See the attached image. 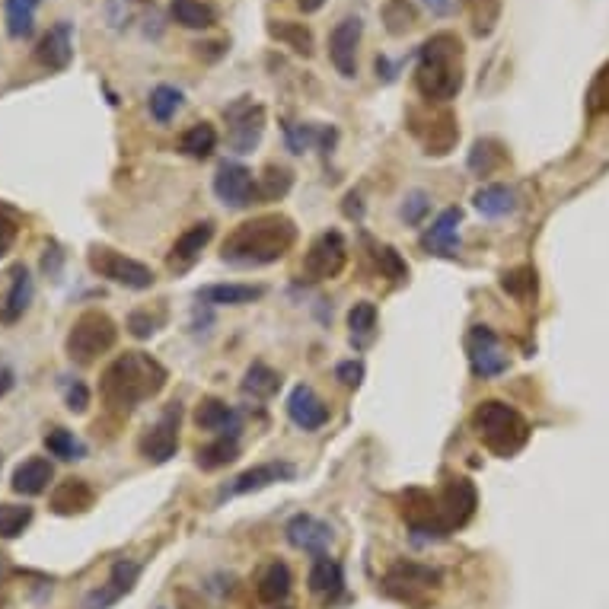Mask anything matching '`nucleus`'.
Segmentation results:
<instances>
[{
    "label": "nucleus",
    "mask_w": 609,
    "mask_h": 609,
    "mask_svg": "<svg viewBox=\"0 0 609 609\" xmlns=\"http://www.w3.org/2000/svg\"><path fill=\"white\" fill-rule=\"evenodd\" d=\"M377 265H380V272H383L386 278H393V281H405V278H409V265H405V259L399 256L393 246H380V249H377Z\"/></svg>",
    "instance_id": "a18cd8bd"
},
{
    "label": "nucleus",
    "mask_w": 609,
    "mask_h": 609,
    "mask_svg": "<svg viewBox=\"0 0 609 609\" xmlns=\"http://www.w3.org/2000/svg\"><path fill=\"white\" fill-rule=\"evenodd\" d=\"M364 377V367L358 361H348V364H338V380H342L345 386H358Z\"/></svg>",
    "instance_id": "5fc2aeb1"
},
{
    "label": "nucleus",
    "mask_w": 609,
    "mask_h": 609,
    "mask_svg": "<svg viewBox=\"0 0 609 609\" xmlns=\"http://www.w3.org/2000/svg\"><path fill=\"white\" fill-rule=\"evenodd\" d=\"M0 466H4V453H0Z\"/></svg>",
    "instance_id": "bf43d9fd"
},
{
    "label": "nucleus",
    "mask_w": 609,
    "mask_h": 609,
    "mask_svg": "<svg viewBox=\"0 0 609 609\" xmlns=\"http://www.w3.org/2000/svg\"><path fill=\"white\" fill-rule=\"evenodd\" d=\"M16 230H20L16 227V217L7 208H0V259H4L10 246L16 243Z\"/></svg>",
    "instance_id": "8fccbe9b"
},
{
    "label": "nucleus",
    "mask_w": 609,
    "mask_h": 609,
    "mask_svg": "<svg viewBox=\"0 0 609 609\" xmlns=\"http://www.w3.org/2000/svg\"><path fill=\"white\" fill-rule=\"evenodd\" d=\"M214 147H217V128L211 122H198L192 125L189 131L182 134V141H179V150L185 157H192V160H205L214 154Z\"/></svg>",
    "instance_id": "7c9ffc66"
},
{
    "label": "nucleus",
    "mask_w": 609,
    "mask_h": 609,
    "mask_svg": "<svg viewBox=\"0 0 609 609\" xmlns=\"http://www.w3.org/2000/svg\"><path fill=\"white\" fill-rule=\"evenodd\" d=\"M115 342H118V326L112 323V316H106L103 310H87L74 319L64 348L74 364L87 367V364H96L106 351H112Z\"/></svg>",
    "instance_id": "39448f33"
},
{
    "label": "nucleus",
    "mask_w": 609,
    "mask_h": 609,
    "mask_svg": "<svg viewBox=\"0 0 609 609\" xmlns=\"http://www.w3.org/2000/svg\"><path fill=\"white\" fill-rule=\"evenodd\" d=\"M587 109L594 112V115L609 112V64L597 74L594 87H590V93H587Z\"/></svg>",
    "instance_id": "49530a36"
},
{
    "label": "nucleus",
    "mask_w": 609,
    "mask_h": 609,
    "mask_svg": "<svg viewBox=\"0 0 609 609\" xmlns=\"http://www.w3.org/2000/svg\"><path fill=\"white\" fill-rule=\"evenodd\" d=\"M294 463H284V460H275V463H262V466H252L246 472H240L230 485H227V498H236V495H249V492H262V488L275 485V482H287L294 479Z\"/></svg>",
    "instance_id": "f3484780"
},
{
    "label": "nucleus",
    "mask_w": 609,
    "mask_h": 609,
    "mask_svg": "<svg viewBox=\"0 0 609 609\" xmlns=\"http://www.w3.org/2000/svg\"><path fill=\"white\" fill-rule=\"evenodd\" d=\"M64 399H67V409L77 412V415H83V412L90 409V389L83 386L80 380H74L71 386L64 389Z\"/></svg>",
    "instance_id": "09e8293b"
},
{
    "label": "nucleus",
    "mask_w": 609,
    "mask_h": 609,
    "mask_svg": "<svg viewBox=\"0 0 609 609\" xmlns=\"http://www.w3.org/2000/svg\"><path fill=\"white\" fill-rule=\"evenodd\" d=\"M195 425L201 431H230L236 434L240 428V415H236L227 402L221 399H201L198 409H195Z\"/></svg>",
    "instance_id": "cd10ccee"
},
{
    "label": "nucleus",
    "mask_w": 609,
    "mask_h": 609,
    "mask_svg": "<svg viewBox=\"0 0 609 609\" xmlns=\"http://www.w3.org/2000/svg\"><path fill=\"white\" fill-rule=\"evenodd\" d=\"M265 294V287L256 284H208L198 291L201 303H211V307H243Z\"/></svg>",
    "instance_id": "393cba45"
},
{
    "label": "nucleus",
    "mask_w": 609,
    "mask_h": 609,
    "mask_svg": "<svg viewBox=\"0 0 609 609\" xmlns=\"http://www.w3.org/2000/svg\"><path fill=\"white\" fill-rule=\"evenodd\" d=\"M348 329H351V342L358 348H364L377 332V307H374V303H370V300L354 303L351 313H348Z\"/></svg>",
    "instance_id": "473e14b6"
},
{
    "label": "nucleus",
    "mask_w": 609,
    "mask_h": 609,
    "mask_svg": "<svg viewBox=\"0 0 609 609\" xmlns=\"http://www.w3.org/2000/svg\"><path fill=\"white\" fill-rule=\"evenodd\" d=\"M214 195L224 201L227 208H249L259 201V182L240 163H221L214 176Z\"/></svg>",
    "instance_id": "f8f14e48"
},
{
    "label": "nucleus",
    "mask_w": 609,
    "mask_h": 609,
    "mask_svg": "<svg viewBox=\"0 0 609 609\" xmlns=\"http://www.w3.org/2000/svg\"><path fill=\"white\" fill-rule=\"evenodd\" d=\"M479 507V495H476V485L469 479L456 476V479H447L441 498H437V517H441V527L444 533L450 536L453 530H463L466 523L472 520Z\"/></svg>",
    "instance_id": "6e6552de"
},
{
    "label": "nucleus",
    "mask_w": 609,
    "mask_h": 609,
    "mask_svg": "<svg viewBox=\"0 0 609 609\" xmlns=\"http://www.w3.org/2000/svg\"><path fill=\"white\" fill-rule=\"evenodd\" d=\"M287 141H291V147H294V154H303V150H307L313 141H316V131L313 128H287Z\"/></svg>",
    "instance_id": "603ef678"
},
{
    "label": "nucleus",
    "mask_w": 609,
    "mask_h": 609,
    "mask_svg": "<svg viewBox=\"0 0 609 609\" xmlns=\"http://www.w3.org/2000/svg\"><path fill=\"white\" fill-rule=\"evenodd\" d=\"M345 262H348L345 236L338 230H326L323 236H316V243L310 246L307 259H303V272L313 281H329V278L342 275Z\"/></svg>",
    "instance_id": "1a4fd4ad"
},
{
    "label": "nucleus",
    "mask_w": 609,
    "mask_h": 609,
    "mask_svg": "<svg viewBox=\"0 0 609 609\" xmlns=\"http://www.w3.org/2000/svg\"><path fill=\"white\" fill-rule=\"evenodd\" d=\"M281 386V377L268 364H252L243 377V393L252 399H272Z\"/></svg>",
    "instance_id": "c9c22d12"
},
{
    "label": "nucleus",
    "mask_w": 609,
    "mask_h": 609,
    "mask_svg": "<svg viewBox=\"0 0 609 609\" xmlns=\"http://www.w3.org/2000/svg\"><path fill=\"white\" fill-rule=\"evenodd\" d=\"M179 421H182V409L179 402H173L169 409L160 415V421L141 437V456L147 463H166L173 460L179 450Z\"/></svg>",
    "instance_id": "ddd939ff"
},
{
    "label": "nucleus",
    "mask_w": 609,
    "mask_h": 609,
    "mask_svg": "<svg viewBox=\"0 0 609 609\" xmlns=\"http://www.w3.org/2000/svg\"><path fill=\"white\" fill-rule=\"evenodd\" d=\"M211 236H214V224L211 221H201V224L185 230L176 240L173 252H169V268H173V272H189V268L201 259L205 246L211 243Z\"/></svg>",
    "instance_id": "412c9836"
},
{
    "label": "nucleus",
    "mask_w": 609,
    "mask_h": 609,
    "mask_svg": "<svg viewBox=\"0 0 609 609\" xmlns=\"http://www.w3.org/2000/svg\"><path fill=\"white\" fill-rule=\"evenodd\" d=\"M425 4L437 13V16H450L456 10V0H425Z\"/></svg>",
    "instance_id": "6e6d98bb"
},
{
    "label": "nucleus",
    "mask_w": 609,
    "mask_h": 609,
    "mask_svg": "<svg viewBox=\"0 0 609 609\" xmlns=\"http://www.w3.org/2000/svg\"><path fill=\"white\" fill-rule=\"evenodd\" d=\"M412 134L425 144L428 154L434 157H444L453 150V144L460 141V128H456V115L450 109L441 112H425L418 115L412 112Z\"/></svg>",
    "instance_id": "9d476101"
},
{
    "label": "nucleus",
    "mask_w": 609,
    "mask_h": 609,
    "mask_svg": "<svg viewBox=\"0 0 609 609\" xmlns=\"http://www.w3.org/2000/svg\"><path fill=\"white\" fill-rule=\"evenodd\" d=\"M323 4H326V0H297V7H300L303 13H316V10H323Z\"/></svg>",
    "instance_id": "13d9d810"
},
{
    "label": "nucleus",
    "mask_w": 609,
    "mask_h": 609,
    "mask_svg": "<svg viewBox=\"0 0 609 609\" xmlns=\"http://www.w3.org/2000/svg\"><path fill=\"white\" fill-rule=\"evenodd\" d=\"M138 574H141V565H134V562H115L112 565V574H109V581L93 590V594L87 597V603H83V609H109L112 603L122 600L128 590L134 587V581H138Z\"/></svg>",
    "instance_id": "aec40b11"
},
{
    "label": "nucleus",
    "mask_w": 609,
    "mask_h": 609,
    "mask_svg": "<svg viewBox=\"0 0 609 609\" xmlns=\"http://www.w3.org/2000/svg\"><path fill=\"white\" fill-rule=\"evenodd\" d=\"M90 268L106 281H115L122 287H131V291H147L154 287V272L138 262V259H128L122 252H115L109 246H93L90 249Z\"/></svg>",
    "instance_id": "0eeeda50"
},
{
    "label": "nucleus",
    "mask_w": 609,
    "mask_h": 609,
    "mask_svg": "<svg viewBox=\"0 0 609 609\" xmlns=\"http://www.w3.org/2000/svg\"><path fill=\"white\" fill-rule=\"evenodd\" d=\"M13 389V370L0 364V396H7Z\"/></svg>",
    "instance_id": "4d7b16f0"
},
{
    "label": "nucleus",
    "mask_w": 609,
    "mask_h": 609,
    "mask_svg": "<svg viewBox=\"0 0 609 609\" xmlns=\"http://www.w3.org/2000/svg\"><path fill=\"white\" fill-rule=\"evenodd\" d=\"M361 32L364 23L358 16H348L342 20L329 36V58L335 64V71L342 77H354L358 74V48H361Z\"/></svg>",
    "instance_id": "4468645a"
},
{
    "label": "nucleus",
    "mask_w": 609,
    "mask_h": 609,
    "mask_svg": "<svg viewBox=\"0 0 609 609\" xmlns=\"http://www.w3.org/2000/svg\"><path fill=\"white\" fill-rule=\"evenodd\" d=\"M504 163V150L495 141H479L476 147L469 150V169L476 176H488Z\"/></svg>",
    "instance_id": "a19ab883"
},
{
    "label": "nucleus",
    "mask_w": 609,
    "mask_h": 609,
    "mask_svg": "<svg viewBox=\"0 0 609 609\" xmlns=\"http://www.w3.org/2000/svg\"><path fill=\"white\" fill-rule=\"evenodd\" d=\"M52 479H55L52 460H45V456H29L26 463H20L13 469V492L26 495V498H36V495L45 492Z\"/></svg>",
    "instance_id": "b1692460"
},
{
    "label": "nucleus",
    "mask_w": 609,
    "mask_h": 609,
    "mask_svg": "<svg viewBox=\"0 0 609 609\" xmlns=\"http://www.w3.org/2000/svg\"><path fill=\"white\" fill-rule=\"evenodd\" d=\"M227 141L236 154H252V147L262 141V131H265V109L256 106L252 99H240L227 109Z\"/></svg>",
    "instance_id": "9b49d317"
},
{
    "label": "nucleus",
    "mask_w": 609,
    "mask_h": 609,
    "mask_svg": "<svg viewBox=\"0 0 609 609\" xmlns=\"http://www.w3.org/2000/svg\"><path fill=\"white\" fill-rule=\"evenodd\" d=\"M39 0H7V32L13 39H26L36 29Z\"/></svg>",
    "instance_id": "f704fd0d"
},
{
    "label": "nucleus",
    "mask_w": 609,
    "mask_h": 609,
    "mask_svg": "<svg viewBox=\"0 0 609 609\" xmlns=\"http://www.w3.org/2000/svg\"><path fill=\"white\" fill-rule=\"evenodd\" d=\"M256 594L265 606H278L287 600V594H291V568H287L284 562H272L265 571L262 578L256 584Z\"/></svg>",
    "instance_id": "c85d7f7f"
},
{
    "label": "nucleus",
    "mask_w": 609,
    "mask_h": 609,
    "mask_svg": "<svg viewBox=\"0 0 609 609\" xmlns=\"http://www.w3.org/2000/svg\"><path fill=\"white\" fill-rule=\"evenodd\" d=\"M96 501V492L87 479H64L52 492V511L58 517H74V514H87Z\"/></svg>",
    "instance_id": "4be33fe9"
},
{
    "label": "nucleus",
    "mask_w": 609,
    "mask_h": 609,
    "mask_svg": "<svg viewBox=\"0 0 609 609\" xmlns=\"http://www.w3.org/2000/svg\"><path fill=\"white\" fill-rule=\"evenodd\" d=\"M472 201H476L479 214L485 217H507L517 211V195L507 185H482Z\"/></svg>",
    "instance_id": "c756f323"
},
{
    "label": "nucleus",
    "mask_w": 609,
    "mask_h": 609,
    "mask_svg": "<svg viewBox=\"0 0 609 609\" xmlns=\"http://www.w3.org/2000/svg\"><path fill=\"white\" fill-rule=\"evenodd\" d=\"M173 20L185 29H211L217 13L211 4H205V0H173Z\"/></svg>",
    "instance_id": "2f4dec72"
},
{
    "label": "nucleus",
    "mask_w": 609,
    "mask_h": 609,
    "mask_svg": "<svg viewBox=\"0 0 609 609\" xmlns=\"http://www.w3.org/2000/svg\"><path fill=\"white\" fill-rule=\"evenodd\" d=\"M469 16L476 36H492L501 16V0H469Z\"/></svg>",
    "instance_id": "79ce46f5"
},
{
    "label": "nucleus",
    "mask_w": 609,
    "mask_h": 609,
    "mask_svg": "<svg viewBox=\"0 0 609 609\" xmlns=\"http://www.w3.org/2000/svg\"><path fill=\"white\" fill-rule=\"evenodd\" d=\"M138 4H144V0H138Z\"/></svg>",
    "instance_id": "052dcab7"
},
{
    "label": "nucleus",
    "mask_w": 609,
    "mask_h": 609,
    "mask_svg": "<svg viewBox=\"0 0 609 609\" xmlns=\"http://www.w3.org/2000/svg\"><path fill=\"white\" fill-rule=\"evenodd\" d=\"M268 32H272L278 42H284L287 48H294L297 55H303V58L313 55V36L303 23H272Z\"/></svg>",
    "instance_id": "e433bc0d"
},
{
    "label": "nucleus",
    "mask_w": 609,
    "mask_h": 609,
    "mask_svg": "<svg viewBox=\"0 0 609 609\" xmlns=\"http://www.w3.org/2000/svg\"><path fill=\"white\" fill-rule=\"evenodd\" d=\"M287 543L300 552H310L319 558V555H326V549L332 546V527L313 514H297L291 523H287Z\"/></svg>",
    "instance_id": "dca6fc26"
},
{
    "label": "nucleus",
    "mask_w": 609,
    "mask_h": 609,
    "mask_svg": "<svg viewBox=\"0 0 609 609\" xmlns=\"http://www.w3.org/2000/svg\"><path fill=\"white\" fill-rule=\"evenodd\" d=\"M166 386V367L154 361L144 351H125L122 358H115L103 380H99V393H103L106 405L118 412H131L134 405L154 399Z\"/></svg>",
    "instance_id": "f03ea898"
},
{
    "label": "nucleus",
    "mask_w": 609,
    "mask_h": 609,
    "mask_svg": "<svg viewBox=\"0 0 609 609\" xmlns=\"http://www.w3.org/2000/svg\"><path fill=\"white\" fill-rule=\"evenodd\" d=\"M307 584H310V590L316 597H326V600L338 597V594H342V584H345L342 565H338L335 558H329V555H319L313 562V568H310Z\"/></svg>",
    "instance_id": "bb28decb"
},
{
    "label": "nucleus",
    "mask_w": 609,
    "mask_h": 609,
    "mask_svg": "<svg viewBox=\"0 0 609 609\" xmlns=\"http://www.w3.org/2000/svg\"><path fill=\"white\" fill-rule=\"evenodd\" d=\"M428 208H431V198L425 192H412L409 198H405V205H402V217L409 224H421V221H425Z\"/></svg>",
    "instance_id": "de8ad7c7"
},
{
    "label": "nucleus",
    "mask_w": 609,
    "mask_h": 609,
    "mask_svg": "<svg viewBox=\"0 0 609 609\" xmlns=\"http://www.w3.org/2000/svg\"><path fill=\"white\" fill-rule=\"evenodd\" d=\"M236 456H240V444H236V434H224V437H217L214 444L208 447H201L198 450V466L205 469V472H214V469H221L227 463H233Z\"/></svg>",
    "instance_id": "72a5a7b5"
},
{
    "label": "nucleus",
    "mask_w": 609,
    "mask_h": 609,
    "mask_svg": "<svg viewBox=\"0 0 609 609\" xmlns=\"http://www.w3.org/2000/svg\"><path fill=\"white\" fill-rule=\"evenodd\" d=\"M396 20H402V29H409L415 23V13L412 7L405 4V0H393V4L386 7V23H389V32H396Z\"/></svg>",
    "instance_id": "3c124183"
},
{
    "label": "nucleus",
    "mask_w": 609,
    "mask_h": 609,
    "mask_svg": "<svg viewBox=\"0 0 609 609\" xmlns=\"http://www.w3.org/2000/svg\"><path fill=\"white\" fill-rule=\"evenodd\" d=\"M74 58V45H71V26L58 23L55 29H48L39 48H36V61L48 71H64Z\"/></svg>",
    "instance_id": "5701e85b"
},
{
    "label": "nucleus",
    "mask_w": 609,
    "mask_h": 609,
    "mask_svg": "<svg viewBox=\"0 0 609 609\" xmlns=\"http://www.w3.org/2000/svg\"><path fill=\"white\" fill-rule=\"evenodd\" d=\"M291 185H294L291 169L265 166V173L259 176V201H281L287 192H291Z\"/></svg>",
    "instance_id": "4c0bfd02"
},
{
    "label": "nucleus",
    "mask_w": 609,
    "mask_h": 609,
    "mask_svg": "<svg viewBox=\"0 0 609 609\" xmlns=\"http://www.w3.org/2000/svg\"><path fill=\"white\" fill-rule=\"evenodd\" d=\"M472 428L485 441V447L498 453V456H514L523 450V444L530 441V425L514 405L498 402V399H485L476 412H472Z\"/></svg>",
    "instance_id": "20e7f679"
},
{
    "label": "nucleus",
    "mask_w": 609,
    "mask_h": 609,
    "mask_svg": "<svg viewBox=\"0 0 609 609\" xmlns=\"http://www.w3.org/2000/svg\"><path fill=\"white\" fill-rule=\"evenodd\" d=\"M501 287L511 297H517V300H527V297H533L536 294V272L533 268H514V272H507L504 278H501Z\"/></svg>",
    "instance_id": "c03bdc74"
},
{
    "label": "nucleus",
    "mask_w": 609,
    "mask_h": 609,
    "mask_svg": "<svg viewBox=\"0 0 609 609\" xmlns=\"http://www.w3.org/2000/svg\"><path fill=\"white\" fill-rule=\"evenodd\" d=\"M179 109H182V93L176 87H157L150 93V115H154L157 122H169Z\"/></svg>",
    "instance_id": "37998d69"
},
{
    "label": "nucleus",
    "mask_w": 609,
    "mask_h": 609,
    "mask_svg": "<svg viewBox=\"0 0 609 609\" xmlns=\"http://www.w3.org/2000/svg\"><path fill=\"white\" fill-rule=\"evenodd\" d=\"M128 329H131V335H138V338H150L157 332V323L150 319V313H131Z\"/></svg>",
    "instance_id": "864d4df0"
},
{
    "label": "nucleus",
    "mask_w": 609,
    "mask_h": 609,
    "mask_svg": "<svg viewBox=\"0 0 609 609\" xmlns=\"http://www.w3.org/2000/svg\"><path fill=\"white\" fill-rule=\"evenodd\" d=\"M466 348H469V364L479 377H498L507 370V358L501 354L498 335L488 326L472 329L469 338H466Z\"/></svg>",
    "instance_id": "2eb2a0df"
},
{
    "label": "nucleus",
    "mask_w": 609,
    "mask_h": 609,
    "mask_svg": "<svg viewBox=\"0 0 609 609\" xmlns=\"http://www.w3.org/2000/svg\"><path fill=\"white\" fill-rule=\"evenodd\" d=\"M287 415L303 431H319L329 421V405L319 399L310 386H294L291 399H287Z\"/></svg>",
    "instance_id": "a211bd4d"
},
{
    "label": "nucleus",
    "mask_w": 609,
    "mask_h": 609,
    "mask_svg": "<svg viewBox=\"0 0 609 609\" xmlns=\"http://www.w3.org/2000/svg\"><path fill=\"white\" fill-rule=\"evenodd\" d=\"M29 300H32V278L23 265L13 268L10 275V291L4 297V303H0V323H16L26 310H29Z\"/></svg>",
    "instance_id": "a878e982"
},
{
    "label": "nucleus",
    "mask_w": 609,
    "mask_h": 609,
    "mask_svg": "<svg viewBox=\"0 0 609 609\" xmlns=\"http://www.w3.org/2000/svg\"><path fill=\"white\" fill-rule=\"evenodd\" d=\"M297 243V227L284 214H262L236 227L227 240L221 259L240 268H259L284 259Z\"/></svg>",
    "instance_id": "f257e3e1"
},
{
    "label": "nucleus",
    "mask_w": 609,
    "mask_h": 609,
    "mask_svg": "<svg viewBox=\"0 0 609 609\" xmlns=\"http://www.w3.org/2000/svg\"><path fill=\"white\" fill-rule=\"evenodd\" d=\"M45 450L58 456V460H83V453H87V447H83L77 437L67 431V428H52L45 434Z\"/></svg>",
    "instance_id": "58836bf2"
},
{
    "label": "nucleus",
    "mask_w": 609,
    "mask_h": 609,
    "mask_svg": "<svg viewBox=\"0 0 609 609\" xmlns=\"http://www.w3.org/2000/svg\"><path fill=\"white\" fill-rule=\"evenodd\" d=\"M460 221H463V211L460 208H447L437 221L425 230L421 236V246L434 256H456L460 252Z\"/></svg>",
    "instance_id": "6ab92c4d"
},
{
    "label": "nucleus",
    "mask_w": 609,
    "mask_h": 609,
    "mask_svg": "<svg viewBox=\"0 0 609 609\" xmlns=\"http://www.w3.org/2000/svg\"><path fill=\"white\" fill-rule=\"evenodd\" d=\"M32 523L29 504H0V539H16Z\"/></svg>",
    "instance_id": "ea45409f"
},
{
    "label": "nucleus",
    "mask_w": 609,
    "mask_h": 609,
    "mask_svg": "<svg viewBox=\"0 0 609 609\" xmlns=\"http://www.w3.org/2000/svg\"><path fill=\"white\" fill-rule=\"evenodd\" d=\"M415 90L428 103H450L463 90V42L453 32H437L421 45Z\"/></svg>",
    "instance_id": "7ed1b4c3"
},
{
    "label": "nucleus",
    "mask_w": 609,
    "mask_h": 609,
    "mask_svg": "<svg viewBox=\"0 0 609 609\" xmlns=\"http://www.w3.org/2000/svg\"><path fill=\"white\" fill-rule=\"evenodd\" d=\"M444 574L431 568V565H418V562H396L393 568L386 571L383 578V590L389 597H396L405 606L425 609L434 594L441 590Z\"/></svg>",
    "instance_id": "423d86ee"
}]
</instances>
